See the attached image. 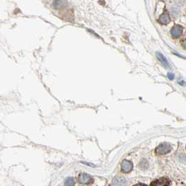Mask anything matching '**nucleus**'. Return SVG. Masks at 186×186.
<instances>
[{
    "instance_id": "f257e3e1",
    "label": "nucleus",
    "mask_w": 186,
    "mask_h": 186,
    "mask_svg": "<svg viewBox=\"0 0 186 186\" xmlns=\"http://www.w3.org/2000/svg\"><path fill=\"white\" fill-rule=\"evenodd\" d=\"M171 149H172V148H171V145L169 144L163 143L156 148V153L158 155H165V154L169 153Z\"/></svg>"
},
{
    "instance_id": "f03ea898",
    "label": "nucleus",
    "mask_w": 186,
    "mask_h": 186,
    "mask_svg": "<svg viewBox=\"0 0 186 186\" xmlns=\"http://www.w3.org/2000/svg\"><path fill=\"white\" fill-rule=\"evenodd\" d=\"M78 181L81 184L88 185V184H90L91 183H93V181L90 176H89L87 174L81 173L79 176H78Z\"/></svg>"
},
{
    "instance_id": "7ed1b4c3",
    "label": "nucleus",
    "mask_w": 186,
    "mask_h": 186,
    "mask_svg": "<svg viewBox=\"0 0 186 186\" xmlns=\"http://www.w3.org/2000/svg\"><path fill=\"white\" fill-rule=\"evenodd\" d=\"M133 169V164L131 162L125 159L123 161L121 164V170L124 173H129Z\"/></svg>"
},
{
    "instance_id": "20e7f679",
    "label": "nucleus",
    "mask_w": 186,
    "mask_h": 186,
    "mask_svg": "<svg viewBox=\"0 0 186 186\" xmlns=\"http://www.w3.org/2000/svg\"><path fill=\"white\" fill-rule=\"evenodd\" d=\"M151 186H170V183L167 178H162L152 182Z\"/></svg>"
},
{
    "instance_id": "39448f33",
    "label": "nucleus",
    "mask_w": 186,
    "mask_h": 186,
    "mask_svg": "<svg viewBox=\"0 0 186 186\" xmlns=\"http://www.w3.org/2000/svg\"><path fill=\"white\" fill-rule=\"evenodd\" d=\"M183 32V27L181 25H176L172 27V30H171V34H172V37L174 38H178L181 37Z\"/></svg>"
},
{
    "instance_id": "423d86ee",
    "label": "nucleus",
    "mask_w": 186,
    "mask_h": 186,
    "mask_svg": "<svg viewBox=\"0 0 186 186\" xmlns=\"http://www.w3.org/2000/svg\"><path fill=\"white\" fill-rule=\"evenodd\" d=\"M156 55H157V59L159 60V61L160 62L162 63V65L164 66L165 68H167V69L171 68L169 63V62L167 60V58L165 57L160 52H156Z\"/></svg>"
},
{
    "instance_id": "0eeeda50",
    "label": "nucleus",
    "mask_w": 186,
    "mask_h": 186,
    "mask_svg": "<svg viewBox=\"0 0 186 186\" xmlns=\"http://www.w3.org/2000/svg\"><path fill=\"white\" fill-rule=\"evenodd\" d=\"M158 21L159 23L162 24V25H167L168 23L170 22V17L169 15L168 12L165 11L164 13H163L162 14L159 16Z\"/></svg>"
},
{
    "instance_id": "6e6552de",
    "label": "nucleus",
    "mask_w": 186,
    "mask_h": 186,
    "mask_svg": "<svg viewBox=\"0 0 186 186\" xmlns=\"http://www.w3.org/2000/svg\"><path fill=\"white\" fill-rule=\"evenodd\" d=\"M74 185H75L74 181L72 178L69 177L66 179V181H65L66 186H74Z\"/></svg>"
},
{
    "instance_id": "1a4fd4ad",
    "label": "nucleus",
    "mask_w": 186,
    "mask_h": 186,
    "mask_svg": "<svg viewBox=\"0 0 186 186\" xmlns=\"http://www.w3.org/2000/svg\"><path fill=\"white\" fill-rule=\"evenodd\" d=\"M167 76H168L169 79L170 80H173L174 78V77H175V76H174V74H173V73H168V74H167Z\"/></svg>"
},
{
    "instance_id": "9d476101",
    "label": "nucleus",
    "mask_w": 186,
    "mask_h": 186,
    "mask_svg": "<svg viewBox=\"0 0 186 186\" xmlns=\"http://www.w3.org/2000/svg\"><path fill=\"white\" fill-rule=\"evenodd\" d=\"M178 83L180 84V85H185V84H186V83L184 81L183 79H181H181H178Z\"/></svg>"
},
{
    "instance_id": "9b49d317",
    "label": "nucleus",
    "mask_w": 186,
    "mask_h": 186,
    "mask_svg": "<svg viewBox=\"0 0 186 186\" xmlns=\"http://www.w3.org/2000/svg\"><path fill=\"white\" fill-rule=\"evenodd\" d=\"M133 186H146L145 184H143V183H138L136 184V185H133Z\"/></svg>"
}]
</instances>
